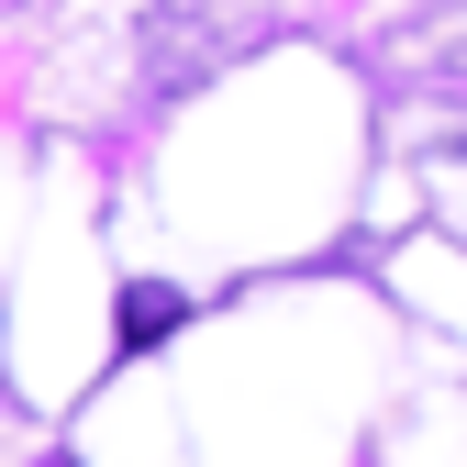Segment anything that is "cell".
Returning a JSON list of instances; mask_svg holds the SVG:
<instances>
[{"label": "cell", "mask_w": 467, "mask_h": 467, "mask_svg": "<svg viewBox=\"0 0 467 467\" xmlns=\"http://www.w3.org/2000/svg\"><path fill=\"white\" fill-rule=\"evenodd\" d=\"M179 323H190V301H179L167 278H134V289H123V345H134V357H145V345H167Z\"/></svg>", "instance_id": "6da1fadb"}, {"label": "cell", "mask_w": 467, "mask_h": 467, "mask_svg": "<svg viewBox=\"0 0 467 467\" xmlns=\"http://www.w3.org/2000/svg\"><path fill=\"white\" fill-rule=\"evenodd\" d=\"M45 467H78V456H45Z\"/></svg>", "instance_id": "7a4b0ae2"}]
</instances>
